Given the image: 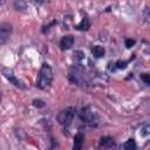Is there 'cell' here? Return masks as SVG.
<instances>
[{
	"label": "cell",
	"instance_id": "1",
	"mask_svg": "<svg viewBox=\"0 0 150 150\" xmlns=\"http://www.w3.org/2000/svg\"><path fill=\"white\" fill-rule=\"evenodd\" d=\"M52 81H53L52 68L45 63V64H42V67L40 69V73H39L38 80H36V87H39L41 89H47L50 87Z\"/></svg>",
	"mask_w": 150,
	"mask_h": 150
},
{
	"label": "cell",
	"instance_id": "2",
	"mask_svg": "<svg viewBox=\"0 0 150 150\" xmlns=\"http://www.w3.org/2000/svg\"><path fill=\"white\" fill-rule=\"evenodd\" d=\"M74 117V109L73 108H67L66 110H62L60 115L57 116V120L61 124L63 125H69L71 120Z\"/></svg>",
	"mask_w": 150,
	"mask_h": 150
},
{
	"label": "cell",
	"instance_id": "3",
	"mask_svg": "<svg viewBox=\"0 0 150 150\" xmlns=\"http://www.w3.org/2000/svg\"><path fill=\"white\" fill-rule=\"evenodd\" d=\"M2 74H4V76H5V77H6V79L12 83V84H14L15 87L21 88V89H23V88H25L23 83L14 76V74H13L12 69H9V68H4V69H2Z\"/></svg>",
	"mask_w": 150,
	"mask_h": 150
},
{
	"label": "cell",
	"instance_id": "4",
	"mask_svg": "<svg viewBox=\"0 0 150 150\" xmlns=\"http://www.w3.org/2000/svg\"><path fill=\"white\" fill-rule=\"evenodd\" d=\"M12 33V26L9 23H2L0 26V43L4 45Z\"/></svg>",
	"mask_w": 150,
	"mask_h": 150
},
{
	"label": "cell",
	"instance_id": "5",
	"mask_svg": "<svg viewBox=\"0 0 150 150\" xmlns=\"http://www.w3.org/2000/svg\"><path fill=\"white\" fill-rule=\"evenodd\" d=\"M80 116H81L82 121H84V122H87V123H93V122H94V120H95L94 114H93L88 108L82 109V111H81Z\"/></svg>",
	"mask_w": 150,
	"mask_h": 150
},
{
	"label": "cell",
	"instance_id": "6",
	"mask_svg": "<svg viewBox=\"0 0 150 150\" xmlns=\"http://www.w3.org/2000/svg\"><path fill=\"white\" fill-rule=\"evenodd\" d=\"M74 45V38L71 35H67V36H63L61 42H60V47L61 49H69L71 48Z\"/></svg>",
	"mask_w": 150,
	"mask_h": 150
},
{
	"label": "cell",
	"instance_id": "7",
	"mask_svg": "<svg viewBox=\"0 0 150 150\" xmlns=\"http://www.w3.org/2000/svg\"><path fill=\"white\" fill-rule=\"evenodd\" d=\"M83 141H84V136L82 132H79L75 135L74 137V146H73V150H81L82 149V145H83Z\"/></svg>",
	"mask_w": 150,
	"mask_h": 150
},
{
	"label": "cell",
	"instance_id": "8",
	"mask_svg": "<svg viewBox=\"0 0 150 150\" xmlns=\"http://www.w3.org/2000/svg\"><path fill=\"white\" fill-rule=\"evenodd\" d=\"M91 54L95 57H102L104 55V48L102 46H94L91 49Z\"/></svg>",
	"mask_w": 150,
	"mask_h": 150
},
{
	"label": "cell",
	"instance_id": "9",
	"mask_svg": "<svg viewBox=\"0 0 150 150\" xmlns=\"http://www.w3.org/2000/svg\"><path fill=\"white\" fill-rule=\"evenodd\" d=\"M89 27H90V22H89V19L88 18H83L82 19V21L77 25V29L79 30H88L89 29Z\"/></svg>",
	"mask_w": 150,
	"mask_h": 150
},
{
	"label": "cell",
	"instance_id": "10",
	"mask_svg": "<svg viewBox=\"0 0 150 150\" xmlns=\"http://www.w3.org/2000/svg\"><path fill=\"white\" fill-rule=\"evenodd\" d=\"M101 145L104 148H111V146H114V139L110 137H102Z\"/></svg>",
	"mask_w": 150,
	"mask_h": 150
},
{
	"label": "cell",
	"instance_id": "11",
	"mask_svg": "<svg viewBox=\"0 0 150 150\" xmlns=\"http://www.w3.org/2000/svg\"><path fill=\"white\" fill-rule=\"evenodd\" d=\"M123 148H124V150H136V143L132 138H130L123 144Z\"/></svg>",
	"mask_w": 150,
	"mask_h": 150
},
{
	"label": "cell",
	"instance_id": "12",
	"mask_svg": "<svg viewBox=\"0 0 150 150\" xmlns=\"http://www.w3.org/2000/svg\"><path fill=\"white\" fill-rule=\"evenodd\" d=\"M139 77H141V80H142L143 82H145L146 84H150V74H145V73H143V74L139 75Z\"/></svg>",
	"mask_w": 150,
	"mask_h": 150
},
{
	"label": "cell",
	"instance_id": "13",
	"mask_svg": "<svg viewBox=\"0 0 150 150\" xmlns=\"http://www.w3.org/2000/svg\"><path fill=\"white\" fill-rule=\"evenodd\" d=\"M127 64H128V62L127 61H122V60H120V61L116 62V67L118 69H124L127 67Z\"/></svg>",
	"mask_w": 150,
	"mask_h": 150
},
{
	"label": "cell",
	"instance_id": "14",
	"mask_svg": "<svg viewBox=\"0 0 150 150\" xmlns=\"http://www.w3.org/2000/svg\"><path fill=\"white\" fill-rule=\"evenodd\" d=\"M33 104H34L35 107H39V108L45 107V102L41 101V100H34V101H33Z\"/></svg>",
	"mask_w": 150,
	"mask_h": 150
},
{
	"label": "cell",
	"instance_id": "15",
	"mask_svg": "<svg viewBox=\"0 0 150 150\" xmlns=\"http://www.w3.org/2000/svg\"><path fill=\"white\" fill-rule=\"evenodd\" d=\"M141 131H142V132H141L142 136H146V135H149V134H150V125H146V127L143 128Z\"/></svg>",
	"mask_w": 150,
	"mask_h": 150
},
{
	"label": "cell",
	"instance_id": "16",
	"mask_svg": "<svg viewBox=\"0 0 150 150\" xmlns=\"http://www.w3.org/2000/svg\"><path fill=\"white\" fill-rule=\"evenodd\" d=\"M134 45H135V40H131V39L125 40V47H127V48H130V47L134 46Z\"/></svg>",
	"mask_w": 150,
	"mask_h": 150
},
{
	"label": "cell",
	"instance_id": "17",
	"mask_svg": "<svg viewBox=\"0 0 150 150\" xmlns=\"http://www.w3.org/2000/svg\"><path fill=\"white\" fill-rule=\"evenodd\" d=\"M74 56H76V59H77V60H82L84 55H83V53H82V52H80V50H76V52L74 53Z\"/></svg>",
	"mask_w": 150,
	"mask_h": 150
}]
</instances>
